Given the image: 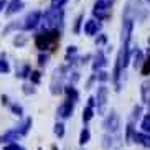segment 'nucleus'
Segmentation results:
<instances>
[{"mask_svg":"<svg viewBox=\"0 0 150 150\" xmlns=\"http://www.w3.org/2000/svg\"><path fill=\"white\" fill-rule=\"evenodd\" d=\"M59 30L58 28H45L43 31H40L38 35L35 36V45L40 51H46V50H51L53 51L56 43L59 41Z\"/></svg>","mask_w":150,"mask_h":150,"instance_id":"1","label":"nucleus"},{"mask_svg":"<svg viewBox=\"0 0 150 150\" xmlns=\"http://www.w3.org/2000/svg\"><path fill=\"white\" fill-rule=\"evenodd\" d=\"M63 22H64V12H63V8L51 7V8L43 12L41 23L45 25V28H61Z\"/></svg>","mask_w":150,"mask_h":150,"instance_id":"2","label":"nucleus"},{"mask_svg":"<svg viewBox=\"0 0 150 150\" xmlns=\"http://www.w3.org/2000/svg\"><path fill=\"white\" fill-rule=\"evenodd\" d=\"M68 76V66H58L56 69L53 71V76H51V83H50V91L53 96H58V94H61L64 91V78Z\"/></svg>","mask_w":150,"mask_h":150,"instance_id":"3","label":"nucleus"},{"mask_svg":"<svg viewBox=\"0 0 150 150\" xmlns=\"http://www.w3.org/2000/svg\"><path fill=\"white\" fill-rule=\"evenodd\" d=\"M107 96H109V88L106 84L102 83L99 88H97V93H96V107H97V114L99 115H104L106 114V109H107Z\"/></svg>","mask_w":150,"mask_h":150,"instance_id":"4","label":"nucleus"},{"mask_svg":"<svg viewBox=\"0 0 150 150\" xmlns=\"http://www.w3.org/2000/svg\"><path fill=\"white\" fill-rule=\"evenodd\" d=\"M102 127L107 134H117L120 129V117L117 115L115 110H110L109 114L106 115V119L102 122Z\"/></svg>","mask_w":150,"mask_h":150,"instance_id":"5","label":"nucleus"},{"mask_svg":"<svg viewBox=\"0 0 150 150\" xmlns=\"http://www.w3.org/2000/svg\"><path fill=\"white\" fill-rule=\"evenodd\" d=\"M132 30H134V22L130 18H124L122 20V31H120V41H122V48H130V38H132Z\"/></svg>","mask_w":150,"mask_h":150,"instance_id":"6","label":"nucleus"},{"mask_svg":"<svg viewBox=\"0 0 150 150\" xmlns=\"http://www.w3.org/2000/svg\"><path fill=\"white\" fill-rule=\"evenodd\" d=\"M41 18H43V13H41L40 10H33V12H30V13L25 17V20H23V30H35L38 25L41 23Z\"/></svg>","mask_w":150,"mask_h":150,"instance_id":"7","label":"nucleus"},{"mask_svg":"<svg viewBox=\"0 0 150 150\" xmlns=\"http://www.w3.org/2000/svg\"><path fill=\"white\" fill-rule=\"evenodd\" d=\"M122 145V140L117 134H106L102 137V147L106 150H112V149H119Z\"/></svg>","mask_w":150,"mask_h":150,"instance_id":"8","label":"nucleus"},{"mask_svg":"<svg viewBox=\"0 0 150 150\" xmlns=\"http://www.w3.org/2000/svg\"><path fill=\"white\" fill-rule=\"evenodd\" d=\"M102 28V23L99 22V20H96V18H91V20H88V22L84 23V33L88 36H94L97 35V31Z\"/></svg>","mask_w":150,"mask_h":150,"instance_id":"9","label":"nucleus"},{"mask_svg":"<svg viewBox=\"0 0 150 150\" xmlns=\"http://www.w3.org/2000/svg\"><path fill=\"white\" fill-rule=\"evenodd\" d=\"M73 110H74V102L73 101H66L63 102L61 106L58 107L56 114L61 117V119H69L71 115H73Z\"/></svg>","mask_w":150,"mask_h":150,"instance_id":"10","label":"nucleus"},{"mask_svg":"<svg viewBox=\"0 0 150 150\" xmlns=\"http://www.w3.org/2000/svg\"><path fill=\"white\" fill-rule=\"evenodd\" d=\"M23 7H25L23 0H10L7 4V8H5V17H12V15L18 13Z\"/></svg>","mask_w":150,"mask_h":150,"instance_id":"11","label":"nucleus"},{"mask_svg":"<svg viewBox=\"0 0 150 150\" xmlns=\"http://www.w3.org/2000/svg\"><path fill=\"white\" fill-rule=\"evenodd\" d=\"M106 64H107V58H106V54H104V51H102V50H97L96 56H94V61H93V71L97 73V71L102 69Z\"/></svg>","mask_w":150,"mask_h":150,"instance_id":"12","label":"nucleus"},{"mask_svg":"<svg viewBox=\"0 0 150 150\" xmlns=\"http://www.w3.org/2000/svg\"><path fill=\"white\" fill-rule=\"evenodd\" d=\"M134 142L140 144V145L145 147V149H150V134H147V132H135L134 134Z\"/></svg>","mask_w":150,"mask_h":150,"instance_id":"13","label":"nucleus"},{"mask_svg":"<svg viewBox=\"0 0 150 150\" xmlns=\"http://www.w3.org/2000/svg\"><path fill=\"white\" fill-rule=\"evenodd\" d=\"M20 137H22V135H20V132L15 129V130H8V132H5L4 135L0 137V142H2V144H12V142L18 140Z\"/></svg>","mask_w":150,"mask_h":150,"instance_id":"14","label":"nucleus"},{"mask_svg":"<svg viewBox=\"0 0 150 150\" xmlns=\"http://www.w3.org/2000/svg\"><path fill=\"white\" fill-rule=\"evenodd\" d=\"M64 93H66V96H68V101H73V102L79 101V93H78V89L74 88V84L64 86Z\"/></svg>","mask_w":150,"mask_h":150,"instance_id":"15","label":"nucleus"},{"mask_svg":"<svg viewBox=\"0 0 150 150\" xmlns=\"http://www.w3.org/2000/svg\"><path fill=\"white\" fill-rule=\"evenodd\" d=\"M144 61H145V58H144V53H142L140 50L137 48L134 50V56H132V64L134 68H142V64H144Z\"/></svg>","mask_w":150,"mask_h":150,"instance_id":"16","label":"nucleus"},{"mask_svg":"<svg viewBox=\"0 0 150 150\" xmlns=\"http://www.w3.org/2000/svg\"><path fill=\"white\" fill-rule=\"evenodd\" d=\"M30 73H31V68H30V64H22V66L18 68L17 66V78H20V79H27V78H30Z\"/></svg>","mask_w":150,"mask_h":150,"instance_id":"17","label":"nucleus"},{"mask_svg":"<svg viewBox=\"0 0 150 150\" xmlns=\"http://www.w3.org/2000/svg\"><path fill=\"white\" fill-rule=\"evenodd\" d=\"M31 124H33V120H31V117H27V119L23 120L20 125H18V132H20V135H27L28 134V130L31 129Z\"/></svg>","mask_w":150,"mask_h":150,"instance_id":"18","label":"nucleus"},{"mask_svg":"<svg viewBox=\"0 0 150 150\" xmlns=\"http://www.w3.org/2000/svg\"><path fill=\"white\" fill-rule=\"evenodd\" d=\"M114 0H96L94 2V10H110Z\"/></svg>","mask_w":150,"mask_h":150,"instance_id":"19","label":"nucleus"},{"mask_svg":"<svg viewBox=\"0 0 150 150\" xmlns=\"http://www.w3.org/2000/svg\"><path fill=\"white\" fill-rule=\"evenodd\" d=\"M134 134H135V130H134V122H129L127 127H125V137H124L125 144H132L134 142Z\"/></svg>","mask_w":150,"mask_h":150,"instance_id":"20","label":"nucleus"},{"mask_svg":"<svg viewBox=\"0 0 150 150\" xmlns=\"http://www.w3.org/2000/svg\"><path fill=\"white\" fill-rule=\"evenodd\" d=\"M28 41V36L23 35V33H17L13 38V46H17V48H23L25 45H27Z\"/></svg>","mask_w":150,"mask_h":150,"instance_id":"21","label":"nucleus"},{"mask_svg":"<svg viewBox=\"0 0 150 150\" xmlns=\"http://www.w3.org/2000/svg\"><path fill=\"white\" fill-rule=\"evenodd\" d=\"M93 15L99 22H104V20H109L110 18V10H93Z\"/></svg>","mask_w":150,"mask_h":150,"instance_id":"22","label":"nucleus"},{"mask_svg":"<svg viewBox=\"0 0 150 150\" xmlns=\"http://www.w3.org/2000/svg\"><path fill=\"white\" fill-rule=\"evenodd\" d=\"M89 140H91V130L88 127H84L79 134V145H86Z\"/></svg>","mask_w":150,"mask_h":150,"instance_id":"23","label":"nucleus"},{"mask_svg":"<svg viewBox=\"0 0 150 150\" xmlns=\"http://www.w3.org/2000/svg\"><path fill=\"white\" fill-rule=\"evenodd\" d=\"M93 115H94V107L86 106V107L83 109V122H84V124H88L89 120L93 119Z\"/></svg>","mask_w":150,"mask_h":150,"instance_id":"24","label":"nucleus"},{"mask_svg":"<svg viewBox=\"0 0 150 150\" xmlns=\"http://www.w3.org/2000/svg\"><path fill=\"white\" fill-rule=\"evenodd\" d=\"M83 20H84V13H79L74 20V25H73V33L74 35H79L81 33V25H83Z\"/></svg>","mask_w":150,"mask_h":150,"instance_id":"25","label":"nucleus"},{"mask_svg":"<svg viewBox=\"0 0 150 150\" xmlns=\"http://www.w3.org/2000/svg\"><path fill=\"white\" fill-rule=\"evenodd\" d=\"M76 54H78V46H74V45L68 46V50H66V61L73 63V59H74Z\"/></svg>","mask_w":150,"mask_h":150,"instance_id":"26","label":"nucleus"},{"mask_svg":"<svg viewBox=\"0 0 150 150\" xmlns=\"http://www.w3.org/2000/svg\"><path fill=\"white\" fill-rule=\"evenodd\" d=\"M18 28H23V23H18V22H10L7 27L4 28V35H8L10 31L18 30Z\"/></svg>","mask_w":150,"mask_h":150,"instance_id":"27","label":"nucleus"},{"mask_svg":"<svg viewBox=\"0 0 150 150\" xmlns=\"http://www.w3.org/2000/svg\"><path fill=\"white\" fill-rule=\"evenodd\" d=\"M96 76H97V81H99V83H106V81L110 79L109 73H107V71H104V69H99Z\"/></svg>","mask_w":150,"mask_h":150,"instance_id":"28","label":"nucleus"},{"mask_svg":"<svg viewBox=\"0 0 150 150\" xmlns=\"http://www.w3.org/2000/svg\"><path fill=\"white\" fill-rule=\"evenodd\" d=\"M142 106H135L132 110V115H130V119H132V122H135V120H139L142 117Z\"/></svg>","mask_w":150,"mask_h":150,"instance_id":"29","label":"nucleus"},{"mask_svg":"<svg viewBox=\"0 0 150 150\" xmlns=\"http://www.w3.org/2000/svg\"><path fill=\"white\" fill-rule=\"evenodd\" d=\"M149 91H150V83H144L142 84V101L147 102L149 101Z\"/></svg>","mask_w":150,"mask_h":150,"instance_id":"30","label":"nucleus"},{"mask_svg":"<svg viewBox=\"0 0 150 150\" xmlns=\"http://www.w3.org/2000/svg\"><path fill=\"white\" fill-rule=\"evenodd\" d=\"M53 130H54V135H56V137H63V135H64V124H63V122H56V124H54Z\"/></svg>","mask_w":150,"mask_h":150,"instance_id":"31","label":"nucleus"},{"mask_svg":"<svg viewBox=\"0 0 150 150\" xmlns=\"http://www.w3.org/2000/svg\"><path fill=\"white\" fill-rule=\"evenodd\" d=\"M140 127H142V130H144V132L150 134V114H149V115H145V117L142 119Z\"/></svg>","mask_w":150,"mask_h":150,"instance_id":"32","label":"nucleus"},{"mask_svg":"<svg viewBox=\"0 0 150 150\" xmlns=\"http://www.w3.org/2000/svg\"><path fill=\"white\" fill-rule=\"evenodd\" d=\"M30 81H31V84H40V81H41V73L40 71H31L30 73Z\"/></svg>","mask_w":150,"mask_h":150,"instance_id":"33","label":"nucleus"},{"mask_svg":"<svg viewBox=\"0 0 150 150\" xmlns=\"http://www.w3.org/2000/svg\"><path fill=\"white\" fill-rule=\"evenodd\" d=\"M7 73H10V64L4 58H0V74H7Z\"/></svg>","mask_w":150,"mask_h":150,"instance_id":"34","label":"nucleus"},{"mask_svg":"<svg viewBox=\"0 0 150 150\" xmlns=\"http://www.w3.org/2000/svg\"><path fill=\"white\" fill-rule=\"evenodd\" d=\"M140 73H142V76H149L150 74V56L144 61V64H142V68H140Z\"/></svg>","mask_w":150,"mask_h":150,"instance_id":"35","label":"nucleus"},{"mask_svg":"<svg viewBox=\"0 0 150 150\" xmlns=\"http://www.w3.org/2000/svg\"><path fill=\"white\" fill-rule=\"evenodd\" d=\"M48 61H50V54H46V53L41 51V53L38 54V64H40V66H46Z\"/></svg>","mask_w":150,"mask_h":150,"instance_id":"36","label":"nucleus"},{"mask_svg":"<svg viewBox=\"0 0 150 150\" xmlns=\"http://www.w3.org/2000/svg\"><path fill=\"white\" fill-rule=\"evenodd\" d=\"M12 112H13V115H17V117H22L23 115V107L18 106V104H12Z\"/></svg>","mask_w":150,"mask_h":150,"instance_id":"37","label":"nucleus"},{"mask_svg":"<svg viewBox=\"0 0 150 150\" xmlns=\"http://www.w3.org/2000/svg\"><path fill=\"white\" fill-rule=\"evenodd\" d=\"M106 43H107V35H104V33L97 35V38H96V45H97V46H101V45H106Z\"/></svg>","mask_w":150,"mask_h":150,"instance_id":"38","label":"nucleus"},{"mask_svg":"<svg viewBox=\"0 0 150 150\" xmlns=\"http://www.w3.org/2000/svg\"><path fill=\"white\" fill-rule=\"evenodd\" d=\"M66 4L68 0H51V7H58V8H63Z\"/></svg>","mask_w":150,"mask_h":150,"instance_id":"39","label":"nucleus"},{"mask_svg":"<svg viewBox=\"0 0 150 150\" xmlns=\"http://www.w3.org/2000/svg\"><path fill=\"white\" fill-rule=\"evenodd\" d=\"M4 150H25L22 145H18V144H15V142H12V144H8V145H5Z\"/></svg>","mask_w":150,"mask_h":150,"instance_id":"40","label":"nucleus"},{"mask_svg":"<svg viewBox=\"0 0 150 150\" xmlns=\"http://www.w3.org/2000/svg\"><path fill=\"white\" fill-rule=\"evenodd\" d=\"M23 93L27 94V96H30V94H35L36 93V89L31 88L30 84H23Z\"/></svg>","mask_w":150,"mask_h":150,"instance_id":"41","label":"nucleus"},{"mask_svg":"<svg viewBox=\"0 0 150 150\" xmlns=\"http://www.w3.org/2000/svg\"><path fill=\"white\" fill-rule=\"evenodd\" d=\"M69 81H71V84L78 83V81H79V73H78V71H73L69 74Z\"/></svg>","mask_w":150,"mask_h":150,"instance_id":"42","label":"nucleus"},{"mask_svg":"<svg viewBox=\"0 0 150 150\" xmlns=\"http://www.w3.org/2000/svg\"><path fill=\"white\" fill-rule=\"evenodd\" d=\"M7 4H8L7 0H0V12H4V10L7 8Z\"/></svg>","mask_w":150,"mask_h":150,"instance_id":"43","label":"nucleus"},{"mask_svg":"<svg viewBox=\"0 0 150 150\" xmlns=\"http://www.w3.org/2000/svg\"><path fill=\"white\" fill-rule=\"evenodd\" d=\"M88 106H91V107L96 106V97H89L88 99Z\"/></svg>","mask_w":150,"mask_h":150,"instance_id":"44","label":"nucleus"},{"mask_svg":"<svg viewBox=\"0 0 150 150\" xmlns=\"http://www.w3.org/2000/svg\"><path fill=\"white\" fill-rule=\"evenodd\" d=\"M0 99H2V104H4V106H7V104H8V97L5 96V94H2V97H0Z\"/></svg>","mask_w":150,"mask_h":150,"instance_id":"45","label":"nucleus"},{"mask_svg":"<svg viewBox=\"0 0 150 150\" xmlns=\"http://www.w3.org/2000/svg\"><path fill=\"white\" fill-rule=\"evenodd\" d=\"M89 58H91L89 54H86V56H83V58H81V63H83V64H84V63H88V59H89Z\"/></svg>","mask_w":150,"mask_h":150,"instance_id":"46","label":"nucleus"},{"mask_svg":"<svg viewBox=\"0 0 150 150\" xmlns=\"http://www.w3.org/2000/svg\"><path fill=\"white\" fill-rule=\"evenodd\" d=\"M147 106H149V109H150V97H149V101H147Z\"/></svg>","mask_w":150,"mask_h":150,"instance_id":"47","label":"nucleus"},{"mask_svg":"<svg viewBox=\"0 0 150 150\" xmlns=\"http://www.w3.org/2000/svg\"><path fill=\"white\" fill-rule=\"evenodd\" d=\"M149 45H150V38H149Z\"/></svg>","mask_w":150,"mask_h":150,"instance_id":"48","label":"nucleus"},{"mask_svg":"<svg viewBox=\"0 0 150 150\" xmlns=\"http://www.w3.org/2000/svg\"><path fill=\"white\" fill-rule=\"evenodd\" d=\"M149 54H150V50H149Z\"/></svg>","mask_w":150,"mask_h":150,"instance_id":"49","label":"nucleus"},{"mask_svg":"<svg viewBox=\"0 0 150 150\" xmlns=\"http://www.w3.org/2000/svg\"><path fill=\"white\" fill-rule=\"evenodd\" d=\"M38 150H43V149H38Z\"/></svg>","mask_w":150,"mask_h":150,"instance_id":"50","label":"nucleus"}]
</instances>
